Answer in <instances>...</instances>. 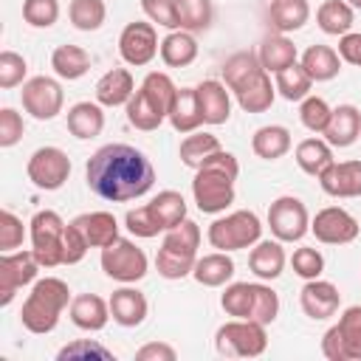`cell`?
<instances>
[{"mask_svg":"<svg viewBox=\"0 0 361 361\" xmlns=\"http://www.w3.org/2000/svg\"><path fill=\"white\" fill-rule=\"evenodd\" d=\"M223 82L228 85V90H240V87H245L251 79H257L259 73H265V68H262V62H259V54H254V51H237V54H231L226 62H223Z\"/></svg>","mask_w":361,"mask_h":361,"instance_id":"obj_27","label":"cell"},{"mask_svg":"<svg viewBox=\"0 0 361 361\" xmlns=\"http://www.w3.org/2000/svg\"><path fill=\"white\" fill-rule=\"evenodd\" d=\"M23 116L14 110V107H3L0 110V147H14L20 138H23Z\"/></svg>","mask_w":361,"mask_h":361,"instance_id":"obj_51","label":"cell"},{"mask_svg":"<svg viewBox=\"0 0 361 361\" xmlns=\"http://www.w3.org/2000/svg\"><path fill=\"white\" fill-rule=\"evenodd\" d=\"M296 164L305 175L319 178L333 164V147L324 138H305L296 147Z\"/></svg>","mask_w":361,"mask_h":361,"instance_id":"obj_39","label":"cell"},{"mask_svg":"<svg viewBox=\"0 0 361 361\" xmlns=\"http://www.w3.org/2000/svg\"><path fill=\"white\" fill-rule=\"evenodd\" d=\"M25 73H28L25 56H20L17 51H3L0 54V87L3 90H11V87L23 85Z\"/></svg>","mask_w":361,"mask_h":361,"instance_id":"obj_48","label":"cell"},{"mask_svg":"<svg viewBox=\"0 0 361 361\" xmlns=\"http://www.w3.org/2000/svg\"><path fill=\"white\" fill-rule=\"evenodd\" d=\"M259 237H262V223L248 209H240V212H231L226 217H217L209 226V243L217 251L251 248V245L259 243Z\"/></svg>","mask_w":361,"mask_h":361,"instance_id":"obj_9","label":"cell"},{"mask_svg":"<svg viewBox=\"0 0 361 361\" xmlns=\"http://www.w3.org/2000/svg\"><path fill=\"white\" fill-rule=\"evenodd\" d=\"M164 118H166V113H164L155 102H149L144 90H135V93H133V99L127 102V121H130L135 130L152 133V130H158V127H161V121H164Z\"/></svg>","mask_w":361,"mask_h":361,"instance_id":"obj_40","label":"cell"},{"mask_svg":"<svg viewBox=\"0 0 361 361\" xmlns=\"http://www.w3.org/2000/svg\"><path fill=\"white\" fill-rule=\"evenodd\" d=\"M338 56H341V62L361 68V34L347 31V34L338 39Z\"/></svg>","mask_w":361,"mask_h":361,"instance_id":"obj_54","label":"cell"},{"mask_svg":"<svg viewBox=\"0 0 361 361\" xmlns=\"http://www.w3.org/2000/svg\"><path fill=\"white\" fill-rule=\"evenodd\" d=\"M25 172H28V180L37 189L56 192V189L65 186V180L71 175V158L59 147H39V149L31 152V158L25 164Z\"/></svg>","mask_w":361,"mask_h":361,"instance_id":"obj_13","label":"cell"},{"mask_svg":"<svg viewBox=\"0 0 361 361\" xmlns=\"http://www.w3.org/2000/svg\"><path fill=\"white\" fill-rule=\"evenodd\" d=\"M147 254L127 237H118L107 248H102V271L124 285H133L147 276Z\"/></svg>","mask_w":361,"mask_h":361,"instance_id":"obj_11","label":"cell"},{"mask_svg":"<svg viewBox=\"0 0 361 361\" xmlns=\"http://www.w3.org/2000/svg\"><path fill=\"white\" fill-rule=\"evenodd\" d=\"M169 124H172L178 133H195V130L203 124L195 87H180V90H178V96H175V102H172V107H169Z\"/></svg>","mask_w":361,"mask_h":361,"instance_id":"obj_38","label":"cell"},{"mask_svg":"<svg viewBox=\"0 0 361 361\" xmlns=\"http://www.w3.org/2000/svg\"><path fill=\"white\" fill-rule=\"evenodd\" d=\"M347 3H350L353 8H361V0H347Z\"/></svg>","mask_w":361,"mask_h":361,"instance_id":"obj_55","label":"cell"},{"mask_svg":"<svg viewBox=\"0 0 361 361\" xmlns=\"http://www.w3.org/2000/svg\"><path fill=\"white\" fill-rule=\"evenodd\" d=\"M268 226L279 243H299L310 231V214L293 195H282L268 206Z\"/></svg>","mask_w":361,"mask_h":361,"instance_id":"obj_12","label":"cell"},{"mask_svg":"<svg viewBox=\"0 0 361 361\" xmlns=\"http://www.w3.org/2000/svg\"><path fill=\"white\" fill-rule=\"evenodd\" d=\"M330 116H333V107L322 99V96H305L302 99V107H299V118L302 124L310 130V133H324L327 124H330Z\"/></svg>","mask_w":361,"mask_h":361,"instance_id":"obj_45","label":"cell"},{"mask_svg":"<svg viewBox=\"0 0 361 361\" xmlns=\"http://www.w3.org/2000/svg\"><path fill=\"white\" fill-rule=\"evenodd\" d=\"M302 68L307 71V76L313 82H330L341 71V56L330 45H310L302 54Z\"/></svg>","mask_w":361,"mask_h":361,"instance_id":"obj_34","label":"cell"},{"mask_svg":"<svg viewBox=\"0 0 361 361\" xmlns=\"http://www.w3.org/2000/svg\"><path fill=\"white\" fill-rule=\"evenodd\" d=\"M322 353L327 361H361V305H353L322 336Z\"/></svg>","mask_w":361,"mask_h":361,"instance_id":"obj_10","label":"cell"},{"mask_svg":"<svg viewBox=\"0 0 361 361\" xmlns=\"http://www.w3.org/2000/svg\"><path fill=\"white\" fill-rule=\"evenodd\" d=\"M251 149L262 161H276L290 149V130L282 127V124H265L254 133Z\"/></svg>","mask_w":361,"mask_h":361,"instance_id":"obj_35","label":"cell"},{"mask_svg":"<svg viewBox=\"0 0 361 361\" xmlns=\"http://www.w3.org/2000/svg\"><path fill=\"white\" fill-rule=\"evenodd\" d=\"M178 353L166 341H149L141 350H135V361H175Z\"/></svg>","mask_w":361,"mask_h":361,"instance_id":"obj_53","label":"cell"},{"mask_svg":"<svg viewBox=\"0 0 361 361\" xmlns=\"http://www.w3.org/2000/svg\"><path fill=\"white\" fill-rule=\"evenodd\" d=\"M324 141L330 147H350L358 141L361 135V113L355 104H338L333 107V116H330V124L327 130L322 133Z\"/></svg>","mask_w":361,"mask_h":361,"instance_id":"obj_24","label":"cell"},{"mask_svg":"<svg viewBox=\"0 0 361 361\" xmlns=\"http://www.w3.org/2000/svg\"><path fill=\"white\" fill-rule=\"evenodd\" d=\"M319 183L330 197H361V161H333Z\"/></svg>","mask_w":361,"mask_h":361,"instance_id":"obj_19","label":"cell"},{"mask_svg":"<svg viewBox=\"0 0 361 361\" xmlns=\"http://www.w3.org/2000/svg\"><path fill=\"white\" fill-rule=\"evenodd\" d=\"M71 305V288L68 282H62L59 276H45V279H37L28 299L23 302V310H20V322L28 333H37V336H45L51 333L56 324H59V316L62 310Z\"/></svg>","mask_w":361,"mask_h":361,"instance_id":"obj_3","label":"cell"},{"mask_svg":"<svg viewBox=\"0 0 361 361\" xmlns=\"http://www.w3.org/2000/svg\"><path fill=\"white\" fill-rule=\"evenodd\" d=\"M161 59L164 65L169 68H186L197 59V39L192 31H169L164 39H161Z\"/></svg>","mask_w":361,"mask_h":361,"instance_id":"obj_30","label":"cell"},{"mask_svg":"<svg viewBox=\"0 0 361 361\" xmlns=\"http://www.w3.org/2000/svg\"><path fill=\"white\" fill-rule=\"evenodd\" d=\"M195 282H200L203 288H220L226 282H231L234 276V259L228 257V251H214V254H206L195 262V271H192Z\"/></svg>","mask_w":361,"mask_h":361,"instance_id":"obj_29","label":"cell"},{"mask_svg":"<svg viewBox=\"0 0 361 361\" xmlns=\"http://www.w3.org/2000/svg\"><path fill=\"white\" fill-rule=\"evenodd\" d=\"M217 149H223L220 141H217V135H212V133H189V135L180 141V161H183L186 166L197 169V166H200L209 155H214Z\"/></svg>","mask_w":361,"mask_h":361,"instance_id":"obj_43","label":"cell"},{"mask_svg":"<svg viewBox=\"0 0 361 361\" xmlns=\"http://www.w3.org/2000/svg\"><path fill=\"white\" fill-rule=\"evenodd\" d=\"M23 20L34 28H51L59 20V0H23Z\"/></svg>","mask_w":361,"mask_h":361,"instance_id":"obj_46","label":"cell"},{"mask_svg":"<svg viewBox=\"0 0 361 361\" xmlns=\"http://www.w3.org/2000/svg\"><path fill=\"white\" fill-rule=\"evenodd\" d=\"M274 85H276V93H279L282 99H288V102H302L305 96H310L313 79L307 76V71L302 68V62H293V65H288L285 71L276 73Z\"/></svg>","mask_w":361,"mask_h":361,"instance_id":"obj_42","label":"cell"},{"mask_svg":"<svg viewBox=\"0 0 361 361\" xmlns=\"http://www.w3.org/2000/svg\"><path fill=\"white\" fill-rule=\"evenodd\" d=\"M141 8H144V14H147L152 23H158V25H164V28H169V31H178V28H180V25H178V17H175L172 0H141Z\"/></svg>","mask_w":361,"mask_h":361,"instance_id":"obj_52","label":"cell"},{"mask_svg":"<svg viewBox=\"0 0 361 361\" xmlns=\"http://www.w3.org/2000/svg\"><path fill=\"white\" fill-rule=\"evenodd\" d=\"M197 248H200V226L195 220H183L180 226L169 228L158 254H155V268L164 279H183L195 271L197 262Z\"/></svg>","mask_w":361,"mask_h":361,"instance_id":"obj_5","label":"cell"},{"mask_svg":"<svg viewBox=\"0 0 361 361\" xmlns=\"http://www.w3.org/2000/svg\"><path fill=\"white\" fill-rule=\"evenodd\" d=\"M23 237H25V228H23V220L3 209L0 212V251H14L23 245Z\"/></svg>","mask_w":361,"mask_h":361,"instance_id":"obj_50","label":"cell"},{"mask_svg":"<svg viewBox=\"0 0 361 361\" xmlns=\"http://www.w3.org/2000/svg\"><path fill=\"white\" fill-rule=\"evenodd\" d=\"M59 361H73V358H99V361H113V350H107L104 344L99 341H90V338H79V341H71L65 344L59 353H56Z\"/></svg>","mask_w":361,"mask_h":361,"instance_id":"obj_47","label":"cell"},{"mask_svg":"<svg viewBox=\"0 0 361 361\" xmlns=\"http://www.w3.org/2000/svg\"><path fill=\"white\" fill-rule=\"evenodd\" d=\"M299 305H302V310H305L307 319L324 322V319H330V316L338 313L341 293L327 279H307L305 288L299 290Z\"/></svg>","mask_w":361,"mask_h":361,"instance_id":"obj_18","label":"cell"},{"mask_svg":"<svg viewBox=\"0 0 361 361\" xmlns=\"http://www.w3.org/2000/svg\"><path fill=\"white\" fill-rule=\"evenodd\" d=\"M90 54L82 48V45H59L54 54H51V68L59 79H82L87 71H90Z\"/></svg>","mask_w":361,"mask_h":361,"instance_id":"obj_36","label":"cell"},{"mask_svg":"<svg viewBox=\"0 0 361 361\" xmlns=\"http://www.w3.org/2000/svg\"><path fill=\"white\" fill-rule=\"evenodd\" d=\"M39 268L42 265L31 248L28 251H3V257H0V305L3 307L11 305L17 290L37 279Z\"/></svg>","mask_w":361,"mask_h":361,"instance_id":"obj_15","label":"cell"},{"mask_svg":"<svg viewBox=\"0 0 361 361\" xmlns=\"http://www.w3.org/2000/svg\"><path fill=\"white\" fill-rule=\"evenodd\" d=\"M220 307L231 319H251L259 324H271L279 313V296L271 285L262 282H231L220 296Z\"/></svg>","mask_w":361,"mask_h":361,"instance_id":"obj_6","label":"cell"},{"mask_svg":"<svg viewBox=\"0 0 361 361\" xmlns=\"http://www.w3.org/2000/svg\"><path fill=\"white\" fill-rule=\"evenodd\" d=\"M175 6V17H178V25L183 31H206L212 25V17H214V8H212V0H172Z\"/></svg>","mask_w":361,"mask_h":361,"instance_id":"obj_41","label":"cell"},{"mask_svg":"<svg viewBox=\"0 0 361 361\" xmlns=\"http://www.w3.org/2000/svg\"><path fill=\"white\" fill-rule=\"evenodd\" d=\"M23 107L25 113H31L37 121H51L62 113V104H65V93H62V85L51 76H34L23 85Z\"/></svg>","mask_w":361,"mask_h":361,"instance_id":"obj_14","label":"cell"},{"mask_svg":"<svg viewBox=\"0 0 361 361\" xmlns=\"http://www.w3.org/2000/svg\"><path fill=\"white\" fill-rule=\"evenodd\" d=\"M316 23L330 37H344L355 23V8L347 0H324L316 8Z\"/></svg>","mask_w":361,"mask_h":361,"instance_id":"obj_32","label":"cell"},{"mask_svg":"<svg viewBox=\"0 0 361 361\" xmlns=\"http://www.w3.org/2000/svg\"><path fill=\"white\" fill-rule=\"evenodd\" d=\"M268 324L251 322V319H231L217 327L214 347L226 358H257L268 350Z\"/></svg>","mask_w":361,"mask_h":361,"instance_id":"obj_7","label":"cell"},{"mask_svg":"<svg viewBox=\"0 0 361 361\" xmlns=\"http://www.w3.org/2000/svg\"><path fill=\"white\" fill-rule=\"evenodd\" d=\"M161 51V42H158V31H155V23H127L121 37H118V54L127 65L133 68H144L155 59V54Z\"/></svg>","mask_w":361,"mask_h":361,"instance_id":"obj_16","label":"cell"},{"mask_svg":"<svg viewBox=\"0 0 361 361\" xmlns=\"http://www.w3.org/2000/svg\"><path fill=\"white\" fill-rule=\"evenodd\" d=\"M290 265H293V274H299L302 279H319L322 271H324V257L316 251V248H296L293 257H290Z\"/></svg>","mask_w":361,"mask_h":361,"instance_id":"obj_49","label":"cell"},{"mask_svg":"<svg viewBox=\"0 0 361 361\" xmlns=\"http://www.w3.org/2000/svg\"><path fill=\"white\" fill-rule=\"evenodd\" d=\"M147 296L138 288H118L110 296V316L121 327H138L147 319Z\"/></svg>","mask_w":361,"mask_h":361,"instance_id":"obj_23","label":"cell"},{"mask_svg":"<svg viewBox=\"0 0 361 361\" xmlns=\"http://www.w3.org/2000/svg\"><path fill=\"white\" fill-rule=\"evenodd\" d=\"M285 262H288V257H285V248L279 240H259L248 254V265H251L254 276L268 279V282L282 276Z\"/></svg>","mask_w":361,"mask_h":361,"instance_id":"obj_26","label":"cell"},{"mask_svg":"<svg viewBox=\"0 0 361 361\" xmlns=\"http://www.w3.org/2000/svg\"><path fill=\"white\" fill-rule=\"evenodd\" d=\"M197 93V107L203 116V124H226L231 116V96L226 90L223 82L217 79H206L195 87Z\"/></svg>","mask_w":361,"mask_h":361,"instance_id":"obj_20","label":"cell"},{"mask_svg":"<svg viewBox=\"0 0 361 361\" xmlns=\"http://www.w3.org/2000/svg\"><path fill=\"white\" fill-rule=\"evenodd\" d=\"M310 20V6L307 0H271L268 8V23L276 34H290L299 31Z\"/></svg>","mask_w":361,"mask_h":361,"instance_id":"obj_28","label":"cell"},{"mask_svg":"<svg viewBox=\"0 0 361 361\" xmlns=\"http://www.w3.org/2000/svg\"><path fill=\"white\" fill-rule=\"evenodd\" d=\"M240 175V164L231 152L217 149L209 155L197 169L192 180L195 203L203 214H220L234 203V180Z\"/></svg>","mask_w":361,"mask_h":361,"instance_id":"obj_2","label":"cell"},{"mask_svg":"<svg viewBox=\"0 0 361 361\" xmlns=\"http://www.w3.org/2000/svg\"><path fill=\"white\" fill-rule=\"evenodd\" d=\"M310 231L324 245H347V243H353L358 237L361 226H358V220L347 209L327 206V209L316 212V217L310 220Z\"/></svg>","mask_w":361,"mask_h":361,"instance_id":"obj_17","label":"cell"},{"mask_svg":"<svg viewBox=\"0 0 361 361\" xmlns=\"http://www.w3.org/2000/svg\"><path fill=\"white\" fill-rule=\"evenodd\" d=\"M257 54H259V62H262V68H265L268 73H279V71H285L288 65H293V62L299 59L296 45H293L285 34H271V37H265Z\"/></svg>","mask_w":361,"mask_h":361,"instance_id":"obj_33","label":"cell"},{"mask_svg":"<svg viewBox=\"0 0 361 361\" xmlns=\"http://www.w3.org/2000/svg\"><path fill=\"white\" fill-rule=\"evenodd\" d=\"M68 130L71 135L87 141V138H96L102 130H104V113H102V104L99 102H76L71 110H68Z\"/></svg>","mask_w":361,"mask_h":361,"instance_id":"obj_31","label":"cell"},{"mask_svg":"<svg viewBox=\"0 0 361 361\" xmlns=\"http://www.w3.org/2000/svg\"><path fill=\"white\" fill-rule=\"evenodd\" d=\"M133 93H135V82L127 68H113L96 82V102L102 107H121L133 99Z\"/></svg>","mask_w":361,"mask_h":361,"instance_id":"obj_25","label":"cell"},{"mask_svg":"<svg viewBox=\"0 0 361 361\" xmlns=\"http://www.w3.org/2000/svg\"><path fill=\"white\" fill-rule=\"evenodd\" d=\"M68 17H71L73 28H79V31H99L104 25L107 6H104V0H71Z\"/></svg>","mask_w":361,"mask_h":361,"instance_id":"obj_44","label":"cell"},{"mask_svg":"<svg viewBox=\"0 0 361 361\" xmlns=\"http://www.w3.org/2000/svg\"><path fill=\"white\" fill-rule=\"evenodd\" d=\"M85 178L99 197L127 203L152 189L155 169L141 149L130 144H104L87 158Z\"/></svg>","mask_w":361,"mask_h":361,"instance_id":"obj_1","label":"cell"},{"mask_svg":"<svg viewBox=\"0 0 361 361\" xmlns=\"http://www.w3.org/2000/svg\"><path fill=\"white\" fill-rule=\"evenodd\" d=\"M71 223L82 231L90 248H107L110 243L118 240V220L110 212H85Z\"/></svg>","mask_w":361,"mask_h":361,"instance_id":"obj_21","label":"cell"},{"mask_svg":"<svg viewBox=\"0 0 361 361\" xmlns=\"http://www.w3.org/2000/svg\"><path fill=\"white\" fill-rule=\"evenodd\" d=\"M183 220H186V200L175 189H164L149 203H144L138 209H130L124 214L127 231L135 234V237H144V240L158 237L161 231H169V228L180 226Z\"/></svg>","mask_w":361,"mask_h":361,"instance_id":"obj_4","label":"cell"},{"mask_svg":"<svg viewBox=\"0 0 361 361\" xmlns=\"http://www.w3.org/2000/svg\"><path fill=\"white\" fill-rule=\"evenodd\" d=\"M234 96H237V104L245 113H265L274 104V99H276V85L271 82V76L265 71L257 79H251L245 87H240Z\"/></svg>","mask_w":361,"mask_h":361,"instance_id":"obj_37","label":"cell"},{"mask_svg":"<svg viewBox=\"0 0 361 361\" xmlns=\"http://www.w3.org/2000/svg\"><path fill=\"white\" fill-rule=\"evenodd\" d=\"M71 322L87 333L104 330V324L110 322V302L96 293H79L71 299Z\"/></svg>","mask_w":361,"mask_h":361,"instance_id":"obj_22","label":"cell"},{"mask_svg":"<svg viewBox=\"0 0 361 361\" xmlns=\"http://www.w3.org/2000/svg\"><path fill=\"white\" fill-rule=\"evenodd\" d=\"M28 226H31L28 228L31 251L39 259V265L42 268L65 265V228H68V223L54 209H42L31 217Z\"/></svg>","mask_w":361,"mask_h":361,"instance_id":"obj_8","label":"cell"}]
</instances>
